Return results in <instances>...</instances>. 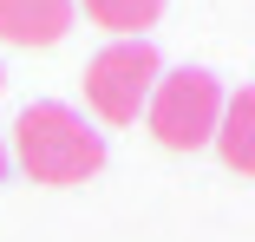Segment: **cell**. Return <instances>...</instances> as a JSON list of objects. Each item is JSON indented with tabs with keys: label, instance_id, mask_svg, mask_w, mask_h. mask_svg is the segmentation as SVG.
<instances>
[{
	"label": "cell",
	"instance_id": "2",
	"mask_svg": "<svg viewBox=\"0 0 255 242\" xmlns=\"http://www.w3.org/2000/svg\"><path fill=\"white\" fill-rule=\"evenodd\" d=\"M223 79L203 72V66H177L157 79V92H150V137L164 144V151H203V144H216V124H223Z\"/></svg>",
	"mask_w": 255,
	"mask_h": 242
},
{
	"label": "cell",
	"instance_id": "3",
	"mask_svg": "<svg viewBox=\"0 0 255 242\" xmlns=\"http://www.w3.org/2000/svg\"><path fill=\"white\" fill-rule=\"evenodd\" d=\"M157 79H164V59H157L150 39H112L105 53L85 59V105L105 124H137Z\"/></svg>",
	"mask_w": 255,
	"mask_h": 242
},
{
	"label": "cell",
	"instance_id": "6",
	"mask_svg": "<svg viewBox=\"0 0 255 242\" xmlns=\"http://www.w3.org/2000/svg\"><path fill=\"white\" fill-rule=\"evenodd\" d=\"M79 7H85L92 26H105L112 39H144L150 26H157L164 0H79Z\"/></svg>",
	"mask_w": 255,
	"mask_h": 242
},
{
	"label": "cell",
	"instance_id": "7",
	"mask_svg": "<svg viewBox=\"0 0 255 242\" xmlns=\"http://www.w3.org/2000/svg\"><path fill=\"white\" fill-rule=\"evenodd\" d=\"M7 170H13V151H7V137H0V183H7Z\"/></svg>",
	"mask_w": 255,
	"mask_h": 242
},
{
	"label": "cell",
	"instance_id": "4",
	"mask_svg": "<svg viewBox=\"0 0 255 242\" xmlns=\"http://www.w3.org/2000/svg\"><path fill=\"white\" fill-rule=\"evenodd\" d=\"M79 0H0V46H59Z\"/></svg>",
	"mask_w": 255,
	"mask_h": 242
},
{
	"label": "cell",
	"instance_id": "5",
	"mask_svg": "<svg viewBox=\"0 0 255 242\" xmlns=\"http://www.w3.org/2000/svg\"><path fill=\"white\" fill-rule=\"evenodd\" d=\"M216 151L236 177H255V85L223 99V124H216Z\"/></svg>",
	"mask_w": 255,
	"mask_h": 242
},
{
	"label": "cell",
	"instance_id": "1",
	"mask_svg": "<svg viewBox=\"0 0 255 242\" xmlns=\"http://www.w3.org/2000/svg\"><path fill=\"white\" fill-rule=\"evenodd\" d=\"M13 164L33 183H85L105 170V137L85 124V112L59 105V99H39L13 118Z\"/></svg>",
	"mask_w": 255,
	"mask_h": 242
},
{
	"label": "cell",
	"instance_id": "8",
	"mask_svg": "<svg viewBox=\"0 0 255 242\" xmlns=\"http://www.w3.org/2000/svg\"><path fill=\"white\" fill-rule=\"evenodd\" d=\"M0 92H7V66H0Z\"/></svg>",
	"mask_w": 255,
	"mask_h": 242
}]
</instances>
